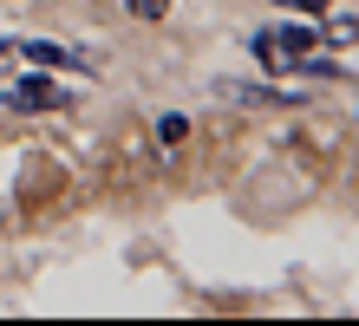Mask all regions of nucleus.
<instances>
[{
    "mask_svg": "<svg viewBox=\"0 0 359 326\" xmlns=\"http://www.w3.org/2000/svg\"><path fill=\"white\" fill-rule=\"evenodd\" d=\"M124 13H131V20H163L170 0H124Z\"/></svg>",
    "mask_w": 359,
    "mask_h": 326,
    "instance_id": "20e7f679",
    "label": "nucleus"
},
{
    "mask_svg": "<svg viewBox=\"0 0 359 326\" xmlns=\"http://www.w3.org/2000/svg\"><path fill=\"white\" fill-rule=\"evenodd\" d=\"M327 39H340V46H346V39H359V20H333V27H327Z\"/></svg>",
    "mask_w": 359,
    "mask_h": 326,
    "instance_id": "423d86ee",
    "label": "nucleus"
},
{
    "mask_svg": "<svg viewBox=\"0 0 359 326\" xmlns=\"http://www.w3.org/2000/svg\"><path fill=\"white\" fill-rule=\"evenodd\" d=\"M281 7H287V13H313V20H320V13L333 7V0H281Z\"/></svg>",
    "mask_w": 359,
    "mask_h": 326,
    "instance_id": "39448f33",
    "label": "nucleus"
},
{
    "mask_svg": "<svg viewBox=\"0 0 359 326\" xmlns=\"http://www.w3.org/2000/svg\"><path fill=\"white\" fill-rule=\"evenodd\" d=\"M13 59L39 65V72H92V59L72 53V46H59V39H13Z\"/></svg>",
    "mask_w": 359,
    "mask_h": 326,
    "instance_id": "f257e3e1",
    "label": "nucleus"
},
{
    "mask_svg": "<svg viewBox=\"0 0 359 326\" xmlns=\"http://www.w3.org/2000/svg\"><path fill=\"white\" fill-rule=\"evenodd\" d=\"M216 98H236V104H281L268 85H242V79H216Z\"/></svg>",
    "mask_w": 359,
    "mask_h": 326,
    "instance_id": "7ed1b4c3",
    "label": "nucleus"
},
{
    "mask_svg": "<svg viewBox=\"0 0 359 326\" xmlns=\"http://www.w3.org/2000/svg\"><path fill=\"white\" fill-rule=\"evenodd\" d=\"M13 111H27V118H39V111H59V104H66V92H59V85L46 79V72H33V79H13Z\"/></svg>",
    "mask_w": 359,
    "mask_h": 326,
    "instance_id": "f03ea898",
    "label": "nucleus"
}]
</instances>
